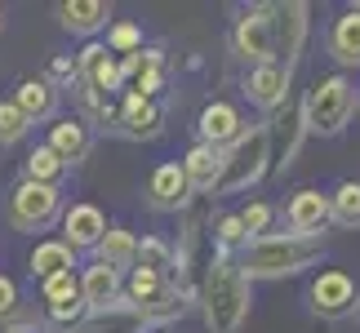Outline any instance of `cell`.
<instances>
[{"label": "cell", "instance_id": "1", "mask_svg": "<svg viewBox=\"0 0 360 333\" xmlns=\"http://www.w3.org/2000/svg\"><path fill=\"white\" fill-rule=\"evenodd\" d=\"M196 302H200V315H205L210 333H236L249 315V302H254L249 298V275L240 271V262L218 254L200 280Z\"/></svg>", "mask_w": 360, "mask_h": 333}, {"label": "cell", "instance_id": "2", "mask_svg": "<svg viewBox=\"0 0 360 333\" xmlns=\"http://www.w3.org/2000/svg\"><path fill=\"white\" fill-rule=\"evenodd\" d=\"M325 258L321 235H294V231H271L262 240H249L240 254V271L249 280H276V275H298L302 267Z\"/></svg>", "mask_w": 360, "mask_h": 333}, {"label": "cell", "instance_id": "3", "mask_svg": "<svg viewBox=\"0 0 360 333\" xmlns=\"http://www.w3.org/2000/svg\"><path fill=\"white\" fill-rule=\"evenodd\" d=\"M267 164H271V133H267V124H249L236 143L223 151V174H218L210 196H236V191H249L262 174H267Z\"/></svg>", "mask_w": 360, "mask_h": 333}, {"label": "cell", "instance_id": "4", "mask_svg": "<svg viewBox=\"0 0 360 333\" xmlns=\"http://www.w3.org/2000/svg\"><path fill=\"white\" fill-rule=\"evenodd\" d=\"M356 111V85L347 76H321L316 85L307 89V98H302V124H307V133H321V138H338L347 129Z\"/></svg>", "mask_w": 360, "mask_h": 333}, {"label": "cell", "instance_id": "5", "mask_svg": "<svg viewBox=\"0 0 360 333\" xmlns=\"http://www.w3.org/2000/svg\"><path fill=\"white\" fill-rule=\"evenodd\" d=\"M63 209V191L58 187H45V183H22L18 191L9 196V222L18 231H40L49 227Z\"/></svg>", "mask_w": 360, "mask_h": 333}, {"label": "cell", "instance_id": "6", "mask_svg": "<svg viewBox=\"0 0 360 333\" xmlns=\"http://www.w3.org/2000/svg\"><path fill=\"white\" fill-rule=\"evenodd\" d=\"M231 45H236V53L245 63H254V67L276 63V13H271V5L249 9L245 18H236Z\"/></svg>", "mask_w": 360, "mask_h": 333}, {"label": "cell", "instance_id": "7", "mask_svg": "<svg viewBox=\"0 0 360 333\" xmlns=\"http://www.w3.org/2000/svg\"><path fill=\"white\" fill-rule=\"evenodd\" d=\"M311 311L325 315V320H338V315H347L356 307V280L347 271H321L311 280Z\"/></svg>", "mask_w": 360, "mask_h": 333}, {"label": "cell", "instance_id": "8", "mask_svg": "<svg viewBox=\"0 0 360 333\" xmlns=\"http://www.w3.org/2000/svg\"><path fill=\"white\" fill-rule=\"evenodd\" d=\"M76 72H80V80H85V93H103V98H112V89L124 85L120 80V58L107 45H98V40L80 49Z\"/></svg>", "mask_w": 360, "mask_h": 333}, {"label": "cell", "instance_id": "9", "mask_svg": "<svg viewBox=\"0 0 360 333\" xmlns=\"http://www.w3.org/2000/svg\"><path fill=\"white\" fill-rule=\"evenodd\" d=\"M285 222L294 227V235H321L329 222H334V218H329V196L316 191V187L294 191L289 204H285Z\"/></svg>", "mask_w": 360, "mask_h": 333}, {"label": "cell", "instance_id": "10", "mask_svg": "<svg viewBox=\"0 0 360 333\" xmlns=\"http://www.w3.org/2000/svg\"><path fill=\"white\" fill-rule=\"evenodd\" d=\"M276 13V58H285L281 67L294 72L302 40H307V5H271Z\"/></svg>", "mask_w": 360, "mask_h": 333}, {"label": "cell", "instance_id": "11", "mask_svg": "<svg viewBox=\"0 0 360 333\" xmlns=\"http://www.w3.org/2000/svg\"><path fill=\"white\" fill-rule=\"evenodd\" d=\"M245 93H249V103L262 107V111L285 107V103H289V72H285L281 63L249 67V76H245Z\"/></svg>", "mask_w": 360, "mask_h": 333}, {"label": "cell", "instance_id": "12", "mask_svg": "<svg viewBox=\"0 0 360 333\" xmlns=\"http://www.w3.org/2000/svg\"><path fill=\"white\" fill-rule=\"evenodd\" d=\"M147 196L156 209H187V200H191V183H187V174H183V164L178 160H165L151 169V183H147Z\"/></svg>", "mask_w": 360, "mask_h": 333}, {"label": "cell", "instance_id": "13", "mask_svg": "<svg viewBox=\"0 0 360 333\" xmlns=\"http://www.w3.org/2000/svg\"><path fill=\"white\" fill-rule=\"evenodd\" d=\"M103 235H107V218L98 204H72L63 214V244L67 249H98Z\"/></svg>", "mask_w": 360, "mask_h": 333}, {"label": "cell", "instance_id": "14", "mask_svg": "<svg viewBox=\"0 0 360 333\" xmlns=\"http://www.w3.org/2000/svg\"><path fill=\"white\" fill-rule=\"evenodd\" d=\"M240 133H245V120H240V111L231 107V103H210V107L200 111V143L205 147L227 151Z\"/></svg>", "mask_w": 360, "mask_h": 333}, {"label": "cell", "instance_id": "15", "mask_svg": "<svg viewBox=\"0 0 360 333\" xmlns=\"http://www.w3.org/2000/svg\"><path fill=\"white\" fill-rule=\"evenodd\" d=\"M267 133H271V143H276V174H285L289 164H294L298 156V143H302V133H307V124H302V107H289L285 103V116H276L267 120Z\"/></svg>", "mask_w": 360, "mask_h": 333}, {"label": "cell", "instance_id": "16", "mask_svg": "<svg viewBox=\"0 0 360 333\" xmlns=\"http://www.w3.org/2000/svg\"><path fill=\"white\" fill-rule=\"evenodd\" d=\"M120 294H124L120 271L103 267V262L85 267V275H80V298H85V307H89V311H107V307H116Z\"/></svg>", "mask_w": 360, "mask_h": 333}, {"label": "cell", "instance_id": "17", "mask_svg": "<svg viewBox=\"0 0 360 333\" xmlns=\"http://www.w3.org/2000/svg\"><path fill=\"white\" fill-rule=\"evenodd\" d=\"M147 329L151 325H147L143 311H134L129 302H116V307H107V311H89L72 333H147Z\"/></svg>", "mask_w": 360, "mask_h": 333}, {"label": "cell", "instance_id": "18", "mask_svg": "<svg viewBox=\"0 0 360 333\" xmlns=\"http://www.w3.org/2000/svg\"><path fill=\"white\" fill-rule=\"evenodd\" d=\"M107 18H112L107 0H63L58 5V22L76 36H94L98 27H107Z\"/></svg>", "mask_w": 360, "mask_h": 333}, {"label": "cell", "instance_id": "19", "mask_svg": "<svg viewBox=\"0 0 360 333\" xmlns=\"http://www.w3.org/2000/svg\"><path fill=\"white\" fill-rule=\"evenodd\" d=\"M13 107L27 116V124L49 120L58 111V89H53V80H22L18 93H13Z\"/></svg>", "mask_w": 360, "mask_h": 333}, {"label": "cell", "instance_id": "20", "mask_svg": "<svg viewBox=\"0 0 360 333\" xmlns=\"http://www.w3.org/2000/svg\"><path fill=\"white\" fill-rule=\"evenodd\" d=\"M329 53L342 67H360V9L352 5L347 13H338L329 27Z\"/></svg>", "mask_w": 360, "mask_h": 333}, {"label": "cell", "instance_id": "21", "mask_svg": "<svg viewBox=\"0 0 360 333\" xmlns=\"http://www.w3.org/2000/svg\"><path fill=\"white\" fill-rule=\"evenodd\" d=\"M178 164H183V174H187L191 191H205V196H210L214 183H218V174H223V151H214V147L196 143V147L187 151V160H178Z\"/></svg>", "mask_w": 360, "mask_h": 333}, {"label": "cell", "instance_id": "22", "mask_svg": "<svg viewBox=\"0 0 360 333\" xmlns=\"http://www.w3.org/2000/svg\"><path fill=\"white\" fill-rule=\"evenodd\" d=\"M116 120L124 124V133L129 138H151L160 133V111L151 98H138V93H124V107L116 111Z\"/></svg>", "mask_w": 360, "mask_h": 333}, {"label": "cell", "instance_id": "23", "mask_svg": "<svg viewBox=\"0 0 360 333\" xmlns=\"http://www.w3.org/2000/svg\"><path fill=\"white\" fill-rule=\"evenodd\" d=\"M45 147H53V151H58V156H63V164L67 160H85L89 156V129H85V120H58V124H53V129H49V143Z\"/></svg>", "mask_w": 360, "mask_h": 333}, {"label": "cell", "instance_id": "24", "mask_svg": "<svg viewBox=\"0 0 360 333\" xmlns=\"http://www.w3.org/2000/svg\"><path fill=\"white\" fill-rule=\"evenodd\" d=\"M98 262L103 267H112V271H120V267H134V258H138V240H134V231H124V227H107V235L98 240Z\"/></svg>", "mask_w": 360, "mask_h": 333}, {"label": "cell", "instance_id": "25", "mask_svg": "<svg viewBox=\"0 0 360 333\" xmlns=\"http://www.w3.org/2000/svg\"><path fill=\"white\" fill-rule=\"evenodd\" d=\"M76 267V249H67L63 240H49V244H36L32 254V275H40V280H49V275H63Z\"/></svg>", "mask_w": 360, "mask_h": 333}, {"label": "cell", "instance_id": "26", "mask_svg": "<svg viewBox=\"0 0 360 333\" xmlns=\"http://www.w3.org/2000/svg\"><path fill=\"white\" fill-rule=\"evenodd\" d=\"M63 156L53 147H36L32 156H27V183H45V187H58V178H63Z\"/></svg>", "mask_w": 360, "mask_h": 333}, {"label": "cell", "instance_id": "27", "mask_svg": "<svg viewBox=\"0 0 360 333\" xmlns=\"http://www.w3.org/2000/svg\"><path fill=\"white\" fill-rule=\"evenodd\" d=\"M134 267L156 271V275H169V271H174V244H165L160 235H147V240H138V258H134Z\"/></svg>", "mask_w": 360, "mask_h": 333}, {"label": "cell", "instance_id": "28", "mask_svg": "<svg viewBox=\"0 0 360 333\" xmlns=\"http://www.w3.org/2000/svg\"><path fill=\"white\" fill-rule=\"evenodd\" d=\"M129 93H138V98H151L160 85H165V53L160 49H143V67H138V76L129 80Z\"/></svg>", "mask_w": 360, "mask_h": 333}, {"label": "cell", "instance_id": "29", "mask_svg": "<svg viewBox=\"0 0 360 333\" xmlns=\"http://www.w3.org/2000/svg\"><path fill=\"white\" fill-rule=\"evenodd\" d=\"M329 218L342 222V227H360V183H342L329 196Z\"/></svg>", "mask_w": 360, "mask_h": 333}, {"label": "cell", "instance_id": "30", "mask_svg": "<svg viewBox=\"0 0 360 333\" xmlns=\"http://www.w3.org/2000/svg\"><path fill=\"white\" fill-rule=\"evenodd\" d=\"M236 218H240V227H245L249 240H262V235H271L276 209H271V204H262V200H254V204H249V209H240Z\"/></svg>", "mask_w": 360, "mask_h": 333}, {"label": "cell", "instance_id": "31", "mask_svg": "<svg viewBox=\"0 0 360 333\" xmlns=\"http://www.w3.org/2000/svg\"><path fill=\"white\" fill-rule=\"evenodd\" d=\"M89 315V307H85V298H58V302H49V320L53 325H63V329H76L80 320Z\"/></svg>", "mask_w": 360, "mask_h": 333}, {"label": "cell", "instance_id": "32", "mask_svg": "<svg viewBox=\"0 0 360 333\" xmlns=\"http://www.w3.org/2000/svg\"><path fill=\"white\" fill-rule=\"evenodd\" d=\"M107 49H112L116 58H124V53H138V49H143V32H138L134 22H116L112 32H107Z\"/></svg>", "mask_w": 360, "mask_h": 333}, {"label": "cell", "instance_id": "33", "mask_svg": "<svg viewBox=\"0 0 360 333\" xmlns=\"http://www.w3.org/2000/svg\"><path fill=\"white\" fill-rule=\"evenodd\" d=\"M40 294H45V302H58V298H76V294H80V275H76V271L49 275V280H40Z\"/></svg>", "mask_w": 360, "mask_h": 333}, {"label": "cell", "instance_id": "34", "mask_svg": "<svg viewBox=\"0 0 360 333\" xmlns=\"http://www.w3.org/2000/svg\"><path fill=\"white\" fill-rule=\"evenodd\" d=\"M27 133V116L13 103H0V143H18Z\"/></svg>", "mask_w": 360, "mask_h": 333}, {"label": "cell", "instance_id": "35", "mask_svg": "<svg viewBox=\"0 0 360 333\" xmlns=\"http://www.w3.org/2000/svg\"><path fill=\"white\" fill-rule=\"evenodd\" d=\"M13 307H18V285H13L9 275H0V320H5Z\"/></svg>", "mask_w": 360, "mask_h": 333}, {"label": "cell", "instance_id": "36", "mask_svg": "<svg viewBox=\"0 0 360 333\" xmlns=\"http://www.w3.org/2000/svg\"><path fill=\"white\" fill-rule=\"evenodd\" d=\"M5 333H53V329H45V325H36V320H13Z\"/></svg>", "mask_w": 360, "mask_h": 333}, {"label": "cell", "instance_id": "37", "mask_svg": "<svg viewBox=\"0 0 360 333\" xmlns=\"http://www.w3.org/2000/svg\"><path fill=\"white\" fill-rule=\"evenodd\" d=\"M147 333H174V325H151Z\"/></svg>", "mask_w": 360, "mask_h": 333}, {"label": "cell", "instance_id": "38", "mask_svg": "<svg viewBox=\"0 0 360 333\" xmlns=\"http://www.w3.org/2000/svg\"><path fill=\"white\" fill-rule=\"evenodd\" d=\"M0 32H5V9H0Z\"/></svg>", "mask_w": 360, "mask_h": 333}]
</instances>
